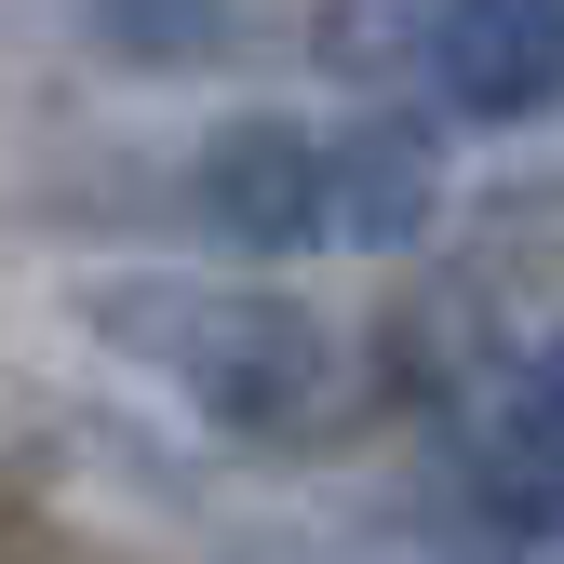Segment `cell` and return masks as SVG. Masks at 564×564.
I'll return each instance as SVG.
<instances>
[{
    "mask_svg": "<svg viewBox=\"0 0 564 564\" xmlns=\"http://www.w3.org/2000/svg\"><path fill=\"white\" fill-rule=\"evenodd\" d=\"M95 336L175 377L216 431H296L323 390V336L296 296H229V282H108Z\"/></svg>",
    "mask_w": 564,
    "mask_h": 564,
    "instance_id": "obj_1",
    "label": "cell"
},
{
    "mask_svg": "<svg viewBox=\"0 0 564 564\" xmlns=\"http://www.w3.org/2000/svg\"><path fill=\"white\" fill-rule=\"evenodd\" d=\"M188 202L229 256H296V242H323V134H296L282 108H242L202 134Z\"/></svg>",
    "mask_w": 564,
    "mask_h": 564,
    "instance_id": "obj_2",
    "label": "cell"
},
{
    "mask_svg": "<svg viewBox=\"0 0 564 564\" xmlns=\"http://www.w3.org/2000/svg\"><path fill=\"white\" fill-rule=\"evenodd\" d=\"M431 82L457 121H551L564 108V0H444Z\"/></svg>",
    "mask_w": 564,
    "mask_h": 564,
    "instance_id": "obj_3",
    "label": "cell"
},
{
    "mask_svg": "<svg viewBox=\"0 0 564 564\" xmlns=\"http://www.w3.org/2000/svg\"><path fill=\"white\" fill-rule=\"evenodd\" d=\"M431 216H444V149H431L416 121H364V134L323 149V229H336V242L403 256Z\"/></svg>",
    "mask_w": 564,
    "mask_h": 564,
    "instance_id": "obj_4",
    "label": "cell"
},
{
    "mask_svg": "<svg viewBox=\"0 0 564 564\" xmlns=\"http://www.w3.org/2000/svg\"><path fill=\"white\" fill-rule=\"evenodd\" d=\"M484 511L498 524H564V336L498 390V431H484Z\"/></svg>",
    "mask_w": 564,
    "mask_h": 564,
    "instance_id": "obj_5",
    "label": "cell"
},
{
    "mask_svg": "<svg viewBox=\"0 0 564 564\" xmlns=\"http://www.w3.org/2000/svg\"><path fill=\"white\" fill-rule=\"evenodd\" d=\"M108 28H134V41H216L229 0H108Z\"/></svg>",
    "mask_w": 564,
    "mask_h": 564,
    "instance_id": "obj_6",
    "label": "cell"
},
{
    "mask_svg": "<svg viewBox=\"0 0 564 564\" xmlns=\"http://www.w3.org/2000/svg\"><path fill=\"white\" fill-rule=\"evenodd\" d=\"M390 14H403V0H336V14H323V54H336V67H377Z\"/></svg>",
    "mask_w": 564,
    "mask_h": 564,
    "instance_id": "obj_7",
    "label": "cell"
}]
</instances>
